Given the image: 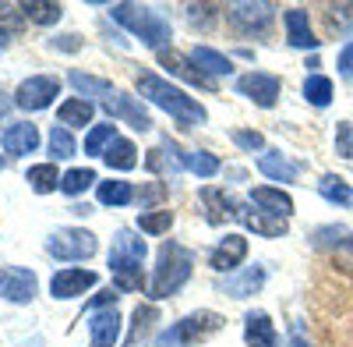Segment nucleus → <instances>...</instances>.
I'll list each match as a JSON object with an SVG mask.
<instances>
[{
  "instance_id": "obj_1",
  "label": "nucleus",
  "mask_w": 353,
  "mask_h": 347,
  "mask_svg": "<svg viewBox=\"0 0 353 347\" xmlns=\"http://www.w3.org/2000/svg\"><path fill=\"white\" fill-rule=\"evenodd\" d=\"M138 93L149 100L152 106L166 110L181 128H194V124L209 121V113H205V106H201L198 100H191L184 89H176V85H170L166 78H159V75H152V71L138 75Z\"/></svg>"
},
{
  "instance_id": "obj_2",
  "label": "nucleus",
  "mask_w": 353,
  "mask_h": 347,
  "mask_svg": "<svg viewBox=\"0 0 353 347\" xmlns=\"http://www.w3.org/2000/svg\"><path fill=\"white\" fill-rule=\"evenodd\" d=\"M191 266H194V252L184 248V245H176V241H166L159 248V259H156V273H152V283H149V294L152 298L176 294L191 280Z\"/></svg>"
},
{
  "instance_id": "obj_3",
  "label": "nucleus",
  "mask_w": 353,
  "mask_h": 347,
  "mask_svg": "<svg viewBox=\"0 0 353 347\" xmlns=\"http://www.w3.org/2000/svg\"><path fill=\"white\" fill-rule=\"evenodd\" d=\"M145 238H138L134 230L121 227L113 234V248H110V273L117 276L121 291H138L141 287V263H145Z\"/></svg>"
},
{
  "instance_id": "obj_4",
  "label": "nucleus",
  "mask_w": 353,
  "mask_h": 347,
  "mask_svg": "<svg viewBox=\"0 0 353 347\" xmlns=\"http://www.w3.org/2000/svg\"><path fill=\"white\" fill-rule=\"evenodd\" d=\"M113 21H121L128 32H134L145 46L163 50L173 39V28L163 15H156L152 8H141V4H113Z\"/></svg>"
},
{
  "instance_id": "obj_5",
  "label": "nucleus",
  "mask_w": 353,
  "mask_h": 347,
  "mask_svg": "<svg viewBox=\"0 0 353 347\" xmlns=\"http://www.w3.org/2000/svg\"><path fill=\"white\" fill-rule=\"evenodd\" d=\"M223 323L226 319L219 312H209V308L191 312V315H184L181 323H173L170 330H163L156 337V347H191V344H201V340H209L212 333H219Z\"/></svg>"
},
{
  "instance_id": "obj_6",
  "label": "nucleus",
  "mask_w": 353,
  "mask_h": 347,
  "mask_svg": "<svg viewBox=\"0 0 353 347\" xmlns=\"http://www.w3.org/2000/svg\"><path fill=\"white\" fill-rule=\"evenodd\" d=\"M99 241L92 230H85V227H57L53 234L46 238V252L53 259H61V263H78V259H88V255H96Z\"/></svg>"
},
{
  "instance_id": "obj_7",
  "label": "nucleus",
  "mask_w": 353,
  "mask_h": 347,
  "mask_svg": "<svg viewBox=\"0 0 353 347\" xmlns=\"http://www.w3.org/2000/svg\"><path fill=\"white\" fill-rule=\"evenodd\" d=\"M57 96H61V78L53 75H32L14 89V103L21 110H46Z\"/></svg>"
},
{
  "instance_id": "obj_8",
  "label": "nucleus",
  "mask_w": 353,
  "mask_h": 347,
  "mask_svg": "<svg viewBox=\"0 0 353 347\" xmlns=\"http://www.w3.org/2000/svg\"><path fill=\"white\" fill-rule=\"evenodd\" d=\"M36 287H39V280L32 270H21V266L0 270V298L11 305H28L36 298Z\"/></svg>"
},
{
  "instance_id": "obj_9",
  "label": "nucleus",
  "mask_w": 353,
  "mask_h": 347,
  "mask_svg": "<svg viewBox=\"0 0 353 347\" xmlns=\"http://www.w3.org/2000/svg\"><path fill=\"white\" fill-rule=\"evenodd\" d=\"M276 15V4L269 0H241V4H230V21L241 28V32H261V28H269Z\"/></svg>"
},
{
  "instance_id": "obj_10",
  "label": "nucleus",
  "mask_w": 353,
  "mask_h": 347,
  "mask_svg": "<svg viewBox=\"0 0 353 347\" xmlns=\"http://www.w3.org/2000/svg\"><path fill=\"white\" fill-rule=\"evenodd\" d=\"M237 93L269 110L279 100V78L276 75H265V71H248L244 78H237Z\"/></svg>"
},
{
  "instance_id": "obj_11",
  "label": "nucleus",
  "mask_w": 353,
  "mask_h": 347,
  "mask_svg": "<svg viewBox=\"0 0 353 347\" xmlns=\"http://www.w3.org/2000/svg\"><path fill=\"white\" fill-rule=\"evenodd\" d=\"M96 280H99V276H96L92 270H57L53 280H50V294L61 298V301H68V298L85 294L88 287H96Z\"/></svg>"
},
{
  "instance_id": "obj_12",
  "label": "nucleus",
  "mask_w": 353,
  "mask_h": 347,
  "mask_svg": "<svg viewBox=\"0 0 353 347\" xmlns=\"http://www.w3.org/2000/svg\"><path fill=\"white\" fill-rule=\"evenodd\" d=\"M103 106H106L110 118H117V121L131 124L134 131H152V118H149V113H145V110L138 106V100H134V96H128V93L117 89V96H113V100H106Z\"/></svg>"
},
{
  "instance_id": "obj_13",
  "label": "nucleus",
  "mask_w": 353,
  "mask_h": 347,
  "mask_svg": "<svg viewBox=\"0 0 353 347\" xmlns=\"http://www.w3.org/2000/svg\"><path fill=\"white\" fill-rule=\"evenodd\" d=\"M248 259V238H241V234H226L216 248H212V255H209V266L216 270V273H233L241 263Z\"/></svg>"
},
{
  "instance_id": "obj_14",
  "label": "nucleus",
  "mask_w": 353,
  "mask_h": 347,
  "mask_svg": "<svg viewBox=\"0 0 353 347\" xmlns=\"http://www.w3.org/2000/svg\"><path fill=\"white\" fill-rule=\"evenodd\" d=\"M283 25H286V43L297 46V50H314L321 39H314L311 32V15L304 8H290L283 15Z\"/></svg>"
},
{
  "instance_id": "obj_15",
  "label": "nucleus",
  "mask_w": 353,
  "mask_h": 347,
  "mask_svg": "<svg viewBox=\"0 0 353 347\" xmlns=\"http://www.w3.org/2000/svg\"><path fill=\"white\" fill-rule=\"evenodd\" d=\"M237 216L244 220L248 230H254V234H261V238H283L290 230V223L283 216H272V213L254 209V206H237Z\"/></svg>"
},
{
  "instance_id": "obj_16",
  "label": "nucleus",
  "mask_w": 353,
  "mask_h": 347,
  "mask_svg": "<svg viewBox=\"0 0 353 347\" xmlns=\"http://www.w3.org/2000/svg\"><path fill=\"white\" fill-rule=\"evenodd\" d=\"M121 340V315L117 308H103L92 315V323H88V344L92 347H117Z\"/></svg>"
},
{
  "instance_id": "obj_17",
  "label": "nucleus",
  "mask_w": 353,
  "mask_h": 347,
  "mask_svg": "<svg viewBox=\"0 0 353 347\" xmlns=\"http://www.w3.org/2000/svg\"><path fill=\"white\" fill-rule=\"evenodd\" d=\"M0 142H4V153L28 156V153L39 149V128L28 124V121H18V124H11L4 135H0Z\"/></svg>"
},
{
  "instance_id": "obj_18",
  "label": "nucleus",
  "mask_w": 353,
  "mask_h": 347,
  "mask_svg": "<svg viewBox=\"0 0 353 347\" xmlns=\"http://www.w3.org/2000/svg\"><path fill=\"white\" fill-rule=\"evenodd\" d=\"M244 340H248V347H279V333L269 319V312H248Z\"/></svg>"
},
{
  "instance_id": "obj_19",
  "label": "nucleus",
  "mask_w": 353,
  "mask_h": 347,
  "mask_svg": "<svg viewBox=\"0 0 353 347\" xmlns=\"http://www.w3.org/2000/svg\"><path fill=\"white\" fill-rule=\"evenodd\" d=\"M145 167H149L152 174H176V170H184V149L176 146V142L166 135L159 146L149 153V160H145Z\"/></svg>"
},
{
  "instance_id": "obj_20",
  "label": "nucleus",
  "mask_w": 353,
  "mask_h": 347,
  "mask_svg": "<svg viewBox=\"0 0 353 347\" xmlns=\"http://www.w3.org/2000/svg\"><path fill=\"white\" fill-rule=\"evenodd\" d=\"M198 202H201V206H205V220H209L212 227H219V223H226L233 213H237V206H233V202H230V195L223 191V188H201L198 191Z\"/></svg>"
},
{
  "instance_id": "obj_21",
  "label": "nucleus",
  "mask_w": 353,
  "mask_h": 347,
  "mask_svg": "<svg viewBox=\"0 0 353 347\" xmlns=\"http://www.w3.org/2000/svg\"><path fill=\"white\" fill-rule=\"evenodd\" d=\"M251 206H258V209H265V213H272V216H290L293 213V198L283 191V188H269V185H261V188H254L251 191Z\"/></svg>"
},
{
  "instance_id": "obj_22",
  "label": "nucleus",
  "mask_w": 353,
  "mask_h": 347,
  "mask_svg": "<svg viewBox=\"0 0 353 347\" xmlns=\"http://www.w3.org/2000/svg\"><path fill=\"white\" fill-rule=\"evenodd\" d=\"M159 64L170 68V75H181L191 85H205V89H212V78H205L198 68H191V57H181L176 50H159Z\"/></svg>"
},
{
  "instance_id": "obj_23",
  "label": "nucleus",
  "mask_w": 353,
  "mask_h": 347,
  "mask_svg": "<svg viewBox=\"0 0 353 347\" xmlns=\"http://www.w3.org/2000/svg\"><path fill=\"white\" fill-rule=\"evenodd\" d=\"M191 64L205 75V78H216V75H230L233 64H230V57L212 50V46H194L191 50Z\"/></svg>"
},
{
  "instance_id": "obj_24",
  "label": "nucleus",
  "mask_w": 353,
  "mask_h": 347,
  "mask_svg": "<svg viewBox=\"0 0 353 347\" xmlns=\"http://www.w3.org/2000/svg\"><path fill=\"white\" fill-rule=\"evenodd\" d=\"M258 170L265 174V178H272V181H297L301 163L286 160L283 153H261L258 156Z\"/></svg>"
},
{
  "instance_id": "obj_25",
  "label": "nucleus",
  "mask_w": 353,
  "mask_h": 347,
  "mask_svg": "<svg viewBox=\"0 0 353 347\" xmlns=\"http://www.w3.org/2000/svg\"><path fill=\"white\" fill-rule=\"evenodd\" d=\"M265 287V266H248L241 276H233V280H226V294L230 298H251V294H258Z\"/></svg>"
},
{
  "instance_id": "obj_26",
  "label": "nucleus",
  "mask_w": 353,
  "mask_h": 347,
  "mask_svg": "<svg viewBox=\"0 0 353 347\" xmlns=\"http://www.w3.org/2000/svg\"><path fill=\"white\" fill-rule=\"evenodd\" d=\"M92 113H96V106L88 100H78V96H71V100H64L61 106H57L61 128H85L88 121H92Z\"/></svg>"
},
{
  "instance_id": "obj_27",
  "label": "nucleus",
  "mask_w": 353,
  "mask_h": 347,
  "mask_svg": "<svg viewBox=\"0 0 353 347\" xmlns=\"http://www.w3.org/2000/svg\"><path fill=\"white\" fill-rule=\"evenodd\" d=\"M103 160H106L110 170H134L138 167V149H134L131 138H113L110 149L103 153Z\"/></svg>"
},
{
  "instance_id": "obj_28",
  "label": "nucleus",
  "mask_w": 353,
  "mask_h": 347,
  "mask_svg": "<svg viewBox=\"0 0 353 347\" xmlns=\"http://www.w3.org/2000/svg\"><path fill=\"white\" fill-rule=\"evenodd\" d=\"M61 178H64V174H57V167H53V163L28 167V174H25L28 188H32V191H39V195H50V191H57V188H61Z\"/></svg>"
},
{
  "instance_id": "obj_29",
  "label": "nucleus",
  "mask_w": 353,
  "mask_h": 347,
  "mask_svg": "<svg viewBox=\"0 0 353 347\" xmlns=\"http://www.w3.org/2000/svg\"><path fill=\"white\" fill-rule=\"evenodd\" d=\"M68 78H71V85H74L78 93H85V96H99L103 103L117 96L113 82H106V78H96V75H81V71H71Z\"/></svg>"
},
{
  "instance_id": "obj_30",
  "label": "nucleus",
  "mask_w": 353,
  "mask_h": 347,
  "mask_svg": "<svg viewBox=\"0 0 353 347\" xmlns=\"http://www.w3.org/2000/svg\"><path fill=\"white\" fill-rule=\"evenodd\" d=\"M21 15H25L28 21H36V25H53V21H61L64 8L53 4V0H25Z\"/></svg>"
},
{
  "instance_id": "obj_31",
  "label": "nucleus",
  "mask_w": 353,
  "mask_h": 347,
  "mask_svg": "<svg viewBox=\"0 0 353 347\" xmlns=\"http://www.w3.org/2000/svg\"><path fill=\"white\" fill-rule=\"evenodd\" d=\"M156 319H159L156 305H138V308H134V326H131V337H128L124 347H141L145 340H149V326H152Z\"/></svg>"
},
{
  "instance_id": "obj_32",
  "label": "nucleus",
  "mask_w": 353,
  "mask_h": 347,
  "mask_svg": "<svg viewBox=\"0 0 353 347\" xmlns=\"http://www.w3.org/2000/svg\"><path fill=\"white\" fill-rule=\"evenodd\" d=\"M318 191H321V198H329L332 206H353V188L343 178H336V174H325V178L318 181Z\"/></svg>"
},
{
  "instance_id": "obj_33",
  "label": "nucleus",
  "mask_w": 353,
  "mask_h": 347,
  "mask_svg": "<svg viewBox=\"0 0 353 347\" xmlns=\"http://www.w3.org/2000/svg\"><path fill=\"white\" fill-rule=\"evenodd\" d=\"M304 100H307L311 106H329V103H332V78H325V75H307V82H304Z\"/></svg>"
},
{
  "instance_id": "obj_34",
  "label": "nucleus",
  "mask_w": 353,
  "mask_h": 347,
  "mask_svg": "<svg viewBox=\"0 0 353 347\" xmlns=\"http://www.w3.org/2000/svg\"><path fill=\"white\" fill-rule=\"evenodd\" d=\"M134 198V188L128 181H99V202L103 206H128Z\"/></svg>"
},
{
  "instance_id": "obj_35",
  "label": "nucleus",
  "mask_w": 353,
  "mask_h": 347,
  "mask_svg": "<svg viewBox=\"0 0 353 347\" xmlns=\"http://www.w3.org/2000/svg\"><path fill=\"white\" fill-rule=\"evenodd\" d=\"M92 181H99L96 170H88V167H71L64 178H61V191H64V195H81Z\"/></svg>"
},
{
  "instance_id": "obj_36",
  "label": "nucleus",
  "mask_w": 353,
  "mask_h": 347,
  "mask_svg": "<svg viewBox=\"0 0 353 347\" xmlns=\"http://www.w3.org/2000/svg\"><path fill=\"white\" fill-rule=\"evenodd\" d=\"M113 124H96L92 131L85 135V156H103L110 149V142H113Z\"/></svg>"
},
{
  "instance_id": "obj_37",
  "label": "nucleus",
  "mask_w": 353,
  "mask_h": 347,
  "mask_svg": "<svg viewBox=\"0 0 353 347\" xmlns=\"http://www.w3.org/2000/svg\"><path fill=\"white\" fill-rule=\"evenodd\" d=\"M170 223H173V213L170 209H149V213L138 216V227L145 230V234H166Z\"/></svg>"
},
{
  "instance_id": "obj_38",
  "label": "nucleus",
  "mask_w": 353,
  "mask_h": 347,
  "mask_svg": "<svg viewBox=\"0 0 353 347\" xmlns=\"http://www.w3.org/2000/svg\"><path fill=\"white\" fill-rule=\"evenodd\" d=\"M50 153H53L57 160H71V156L78 153V146H74V138H71L68 128H57V124H53V131H50Z\"/></svg>"
},
{
  "instance_id": "obj_39",
  "label": "nucleus",
  "mask_w": 353,
  "mask_h": 347,
  "mask_svg": "<svg viewBox=\"0 0 353 347\" xmlns=\"http://www.w3.org/2000/svg\"><path fill=\"white\" fill-rule=\"evenodd\" d=\"M184 167L188 170H194L198 178H212V174H219V160L212 156V153H184Z\"/></svg>"
},
{
  "instance_id": "obj_40",
  "label": "nucleus",
  "mask_w": 353,
  "mask_h": 347,
  "mask_svg": "<svg viewBox=\"0 0 353 347\" xmlns=\"http://www.w3.org/2000/svg\"><path fill=\"white\" fill-rule=\"evenodd\" d=\"M329 18V28H339V32H346V28H353V4H332L325 11Z\"/></svg>"
},
{
  "instance_id": "obj_41",
  "label": "nucleus",
  "mask_w": 353,
  "mask_h": 347,
  "mask_svg": "<svg viewBox=\"0 0 353 347\" xmlns=\"http://www.w3.org/2000/svg\"><path fill=\"white\" fill-rule=\"evenodd\" d=\"M336 149L343 160H353V124L350 121H339L336 128Z\"/></svg>"
},
{
  "instance_id": "obj_42",
  "label": "nucleus",
  "mask_w": 353,
  "mask_h": 347,
  "mask_svg": "<svg viewBox=\"0 0 353 347\" xmlns=\"http://www.w3.org/2000/svg\"><path fill=\"white\" fill-rule=\"evenodd\" d=\"M233 142H237L241 149H248V153L265 149V138H261V131H233Z\"/></svg>"
},
{
  "instance_id": "obj_43",
  "label": "nucleus",
  "mask_w": 353,
  "mask_h": 347,
  "mask_svg": "<svg viewBox=\"0 0 353 347\" xmlns=\"http://www.w3.org/2000/svg\"><path fill=\"white\" fill-rule=\"evenodd\" d=\"M166 198V185L163 181H152L141 188V206H149V202H163Z\"/></svg>"
},
{
  "instance_id": "obj_44",
  "label": "nucleus",
  "mask_w": 353,
  "mask_h": 347,
  "mask_svg": "<svg viewBox=\"0 0 353 347\" xmlns=\"http://www.w3.org/2000/svg\"><path fill=\"white\" fill-rule=\"evenodd\" d=\"M339 75L343 78H353V43H346L339 50Z\"/></svg>"
},
{
  "instance_id": "obj_45",
  "label": "nucleus",
  "mask_w": 353,
  "mask_h": 347,
  "mask_svg": "<svg viewBox=\"0 0 353 347\" xmlns=\"http://www.w3.org/2000/svg\"><path fill=\"white\" fill-rule=\"evenodd\" d=\"M117 298H121V294H117V291H99L92 301H88V308H117Z\"/></svg>"
},
{
  "instance_id": "obj_46",
  "label": "nucleus",
  "mask_w": 353,
  "mask_h": 347,
  "mask_svg": "<svg viewBox=\"0 0 353 347\" xmlns=\"http://www.w3.org/2000/svg\"><path fill=\"white\" fill-rule=\"evenodd\" d=\"M81 46V39L74 36V32H68V36H57L53 39V50H78Z\"/></svg>"
},
{
  "instance_id": "obj_47",
  "label": "nucleus",
  "mask_w": 353,
  "mask_h": 347,
  "mask_svg": "<svg viewBox=\"0 0 353 347\" xmlns=\"http://www.w3.org/2000/svg\"><path fill=\"white\" fill-rule=\"evenodd\" d=\"M290 344H293V347H311L307 337H304V326H301V323H293V330H290Z\"/></svg>"
},
{
  "instance_id": "obj_48",
  "label": "nucleus",
  "mask_w": 353,
  "mask_h": 347,
  "mask_svg": "<svg viewBox=\"0 0 353 347\" xmlns=\"http://www.w3.org/2000/svg\"><path fill=\"white\" fill-rule=\"evenodd\" d=\"M71 213H74V216H85V213H92V209H88V206H81V202H74V206H71Z\"/></svg>"
},
{
  "instance_id": "obj_49",
  "label": "nucleus",
  "mask_w": 353,
  "mask_h": 347,
  "mask_svg": "<svg viewBox=\"0 0 353 347\" xmlns=\"http://www.w3.org/2000/svg\"><path fill=\"white\" fill-rule=\"evenodd\" d=\"M8 46V32H4V28H0V50H4Z\"/></svg>"
},
{
  "instance_id": "obj_50",
  "label": "nucleus",
  "mask_w": 353,
  "mask_h": 347,
  "mask_svg": "<svg viewBox=\"0 0 353 347\" xmlns=\"http://www.w3.org/2000/svg\"><path fill=\"white\" fill-rule=\"evenodd\" d=\"M0 170H4V160H0Z\"/></svg>"
}]
</instances>
